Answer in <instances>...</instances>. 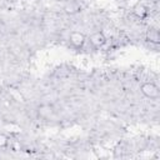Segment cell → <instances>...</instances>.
I'll use <instances>...</instances> for the list:
<instances>
[{
  "instance_id": "6da1fadb",
  "label": "cell",
  "mask_w": 160,
  "mask_h": 160,
  "mask_svg": "<svg viewBox=\"0 0 160 160\" xmlns=\"http://www.w3.org/2000/svg\"><path fill=\"white\" fill-rule=\"evenodd\" d=\"M141 92L150 98V99H156L159 96V89L156 85H154L152 82H145L141 85Z\"/></svg>"
},
{
  "instance_id": "7a4b0ae2",
  "label": "cell",
  "mask_w": 160,
  "mask_h": 160,
  "mask_svg": "<svg viewBox=\"0 0 160 160\" xmlns=\"http://www.w3.org/2000/svg\"><path fill=\"white\" fill-rule=\"evenodd\" d=\"M106 41V39H105V36H104V34L102 32H95V34H92L91 36H90V42L94 45V46H101L104 42Z\"/></svg>"
},
{
  "instance_id": "3957f363",
  "label": "cell",
  "mask_w": 160,
  "mask_h": 160,
  "mask_svg": "<svg viewBox=\"0 0 160 160\" xmlns=\"http://www.w3.org/2000/svg\"><path fill=\"white\" fill-rule=\"evenodd\" d=\"M70 42L74 46H81L84 44V36L80 32H72L70 35Z\"/></svg>"
},
{
  "instance_id": "277c9868",
  "label": "cell",
  "mask_w": 160,
  "mask_h": 160,
  "mask_svg": "<svg viewBox=\"0 0 160 160\" xmlns=\"http://www.w3.org/2000/svg\"><path fill=\"white\" fill-rule=\"evenodd\" d=\"M148 39H149L151 42L158 44V42H159V32H158V30L150 29V30L148 31Z\"/></svg>"
},
{
  "instance_id": "5b68a950",
  "label": "cell",
  "mask_w": 160,
  "mask_h": 160,
  "mask_svg": "<svg viewBox=\"0 0 160 160\" xmlns=\"http://www.w3.org/2000/svg\"><path fill=\"white\" fill-rule=\"evenodd\" d=\"M134 12H135L139 18H142V16H145V15H146V12H148V11H146V9H145L142 5H138V6L135 8Z\"/></svg>"
}]
</instances>
